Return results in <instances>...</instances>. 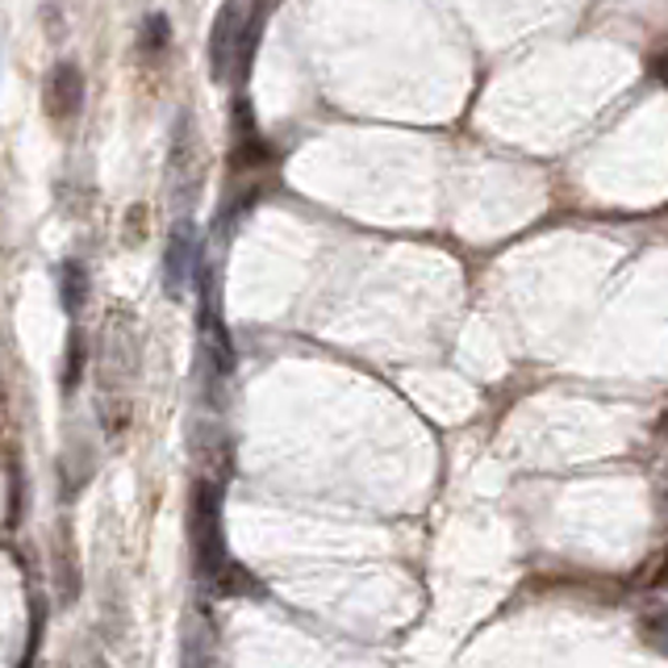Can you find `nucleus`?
<instances>
[{
    "label": "nucleus",
    "mask_w": 668,
    "mask_h": 668,
    "mask_svg": "<svg viewBox=\"0 0 668 668\" xmlns=\"http://www.w3.org/2000/svg\"><path fill=\"white\" fill-rule=\"evenodd\" d=\"M63 309L68 313H80V306H84V297H88V272H84V263H63Z\"/></svg>",
    "instance_id": "obj_7"
},
{
    "label": "nucleus",
    "mask_w": 668,
    "mask_h": 668,
    "mask_svg": "<svg viewBox=\"0 0 668 668\" xmlns=\"http://www.w3.org/2000/svg\"><path fill=\"white\" fill-rule=\"evenodd\" d=\"M192 551H197V577L209 594H256V581H247L222 539V493L218 485H197L192 497Z\"/></svg>",
    "instance_id": "obj_1"
},
{
    "label": "nucleus",
    "mask_w": 668,
    "mask_h": 668,
    "mask_svg": "<svg viewBox=\"0 0 668 668\" xmlns=\"http://www.w3.org/2000/svg\"><path fill=\"white\" fill-rule=\"evenodd\" d=\"M80 368H84V343H80V335H71V343H68V372H63V389H76V385H80Z\"/></svg>",
    "instance_id": "obj_8"
},
{
    "label": "nucleus",
    "mask_w": 668,
    "mask_h": 668,
    "mask_svg": "<svg viewBox=\"0 0 668 668\" xmlns=\"http://www.w3.org/2000/svg\"><path fill=\"white\" fill-rule=\"evenodd\" d=\"M192 259H197V230H192L189 218H180V222L172 226L168 251H163V285H168L172 297H185V292H189Z\"/></svg>",
    "instance_id": "obj_3"
},
{
    "label": "nucleus",
    "mask_w": 668,
    "mask_h": 668,
    "mask_svg": "<svg viewBox=\"0 0 668 668\" xmlns=\"http://www.w3.org/2000/svg\"><path fill=\"white\" fill-rule=\"evenodd\" d=\"M47 113H51L54 121H68L80 113V104H84V71L76 68L71 59H63V63H54L51 76H47Z\"/></svg>",
    "instance_id": "obj_4"
},
{
    "label": "nucleus",
    "mask_w": 668,
    "mask_h": 668,
    "mask_svg": "<svg viewBox=\"0 0 668 668\" xmlns=\"http://www.w3.org/2000/svg\"><path fill=\"white\" fill-rule=\"evenodd\" d=\"M242 26H247L242 0H222V9H218V18H213V30H209V76H213V80H226L230 68H235Z\"/></svg>",
    "instance_id": "obj_2"
},
{
    "label": "nucleus",
    "mask_w": 668,
    "mask_h": 668,
    "mask_svg": "<svg viewBox=\"0 0 668 668\" xmlns=\"http://www.w3.org/2000/svg\"><path fill=\"white\" fill-rule=\"evenodd\" d=\"M172 176H176V185H180V201L189 206V197H192V185H197V138H192V121L189 113L176 121V138H172Z\"/></svg>",
    "instance_id": "obj_5"
},
{
    "label": "nucleus",
    "mask_w": 668,
    "mask_h": 668,
    "mask_svg": "<svg viewBox=\"0 0 668 668\" xmlns=\"http://www.w3.org/2000/svg\"><path fill=\"white\" fill-rule=\"evenodd\" d=\"M172 47V21L163 18V13H151V18L138 26V51L142 54H163Z\"/></svg>",
    "instance_id": "obj_6"
}]
</instances>
